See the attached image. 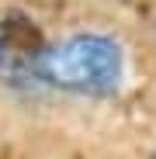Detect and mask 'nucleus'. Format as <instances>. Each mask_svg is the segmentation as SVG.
<instances>
[{
  "label": "nucleus",
  "instance_id": "1",
  "mask_svg": "<svg viewBox=\"0 0 156 159\" xmlns=\"http://www.w3.org/2000/svg\"><path fill=\"white\" fill-rule=\"evenodd\" d=\"M125 52L111 31L80 28L52 42L38 66V83L73 97H111L121 87Z\"/></svg>",
  "mask_w": 156,
  "mask_h": 159
},
{
  "label": "nucleus",
  "instance_id": "2",
  "mask_svg": "<svg viewBox=\"0 0 156 159\" xmlns=\"http://www.w3.org/2000/svg\"><path fill=\"white\" fill-rule=\"evenodd\" d=\"M45 35L24 11H0V80L14 87L38 83Z\"/></svg>",
  "mask_w": 156,
  "mask_h": 159
}]
</instances>
